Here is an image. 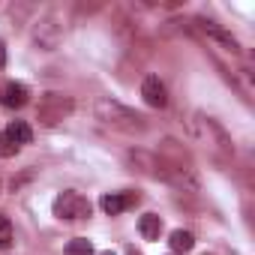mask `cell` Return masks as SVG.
I'll use <instances>...</instances> for the list:
<instances>
[{"instance_id":"19","label":"cell","mask_w":255,"mask_h":255,"mask_svg":"<svg viewBox=\"0 0 255 255\" xmlns=\"http://www.w3.org/2000/svg\"><path fill=\"white\" fill-rule=\"evenodd\" d=\"M102 255H114V252H102Z\"/></svg>"},{"instance_id":"20","label":"cell","mask_w":255,"mask_h":255,"mask_svg":"<svg viewBox=\"0 0 255 255\" xmlns=\"http://www.w3.org/2000/svg\"><path fill=\"white\" fill-rule=\"evenodd\" d=\"M204 255H210V252H204Z\"/></svg>"},{"instance_id":"15","label":"cell","mask_w":255,"mask_h":255,"mask_svg":"<svg viewBox=\"0 0 255 255\" xmlns=\"http://www.w3.org/2000/svg\"><path fill=\"white\" fill-rule=\"evenodd\" d=\"M0 246H3V249L12 246V222L6 216H0Z\"/></svg>"},{"instance_id":"13","label":"cell","mask_w":255,"mask_h":255,"mask_svg":"<svg viewBox=\"0 0 255 255\" xmlns=\"http://www.w3.org/2000/svg\"><path fill=\"white\" fill-rule=\"evenodd\" d=\"M168 243H171V249H174V252H189V249L195 246V237H192L189 231H183V228H177V231H171V237H168Z\"/></svg>"},{"instance_id":"9","label":"cell","mask_w":255,"mask_h":255,"mask_svg":"<svg viewBox=\"0 0 255 255\" xmlns=\"http://www.w3.org/2000/svg\"><path fill=\"white\" fill-rule=\"evenodd\" d=\"M27 99H30V90L24 84H18V81H9L3 87V93H0L3 108H21V105H27Z\"/></svg>"},{"instance_id":"17","label":"cell","mask_w":255,"mask_h":255,"mask_svg":"<svg viewBox=\"0 0 255 255\" xmlns=\"http://www.w3.org/2000/svg\"><path fill=\"white\" fill-rule=\"evenodd\" d=\"M6 66V45H3V39H0V69Z\"/></svg>"},{"instance_id":"3","label":"cell","mask_w":255,"mask_h":255,"mask_svg":"<svg viewBox=\"0 0 255 255\" xmlns=\"http://www.w3.org/2000/svg\"><path fill=\"white\" fill-rule=\"evenodd\" d=\"M90 201L84 198V195H78V192H72V189H66V192H60L57 195V201H54V216H60V219H87L90 216Z\"/></svg>"},{"instance_id":"10","label":"cell","mask_w":255,"mask_h":255,"mask_svg":"<svg viewBox=\"0 0 255 255\" xmlns=\"http://www.w3.org/2000/svg\"><path fill=\"white\" fill-rule=\"evenodd\" d=\"M129 162H132L138 171H144V174H150V177H159V156H153V153H147V150H132V153H129Z\"/></svg>"},{"instance_id":"18","label":"cell","mask_w":255,"mask_h":255,"mask_svg":"<svg viewBox=\"0 0 255 255\" xmlns=\"http://www.w3.org/2000/svg\"><path fill=\"white\" fill-rule=\"evenodd\" d=\"M126 255H141V252H138L135 246H126Z\"/></svg>"},{"instance_id":"14","label":"cell","mask_w":255,"mask_h":255,"mask_svg":"<svg viewBox=\"0 0 255 255\" xmlns=\"http://www.w3.org/2000/svg\"><path fill=\"white\" fill-rule=\"evenodd\" d=\"M66 255H93V243L84 237H75L66 243Z\"/></svg>"},{"instance_id":"12","label":"cell","mask_w":255,"mask_h":255,"mask_svg":"<svg viewBox=\"0 0 255 255\" xmlns=\"http://www.w3.org/2000/svg\"><path fill=\"white\" fill-rule=\"evenodd\" d=\"M138 231H141L147 240H156V237L162 234V219H159L156 213H144V216L138 219Z\"/></svg>"},{"instance_id":"11","label":"cell","mask_w":255,"mask_h":255,"mask_svg":"<svg viewBox=\"0 0 255 255\" xmlns=\"http://www.w3.org/2000/svg\"><path fill=\"white\" fill-rule=\"evenodd\" d=\"M15 147H21V144H30V138H33V129L24 123V120H12L9 126H6V132H3Z\"/></svg>"},{"instance_id":"7","label":"cell","mask_w":255,"mask_h":255,"mask_svg":"<svg viewBox=\"0 0 255 255\" xmlns=\"http://www.w3.org/2000/svg\"><path fill=\"white\" fill-rule=\"evenodd\" d=\"M195 24H198V27H201V30H204L210 39H216L222 48H228V51H234V54L240 51V42H237V39H234V36H231L225 27H219V24H213V21H204V18H198Z\"/></svg>"},{"instance_id":"16","label":"cell","mask_w":255,"mask_h":255,"mask_svg":"<svg viewBox=\"0 0 255 255\" xmlns=\"http://www.w3.org/2000/svg\"><path fill=\"white\" fill-rule=\"evenodd\" d=\"M12 153H18V147H15L6 135H0V156H12Z\"/></svg>"},{"instance_id":"8","label":"cell","mask_w":255,"mask_h":255,"mask_svg":"<svg viewBox=\"0 0 255 255\" xmlns=\"http://www.w3.org/2000/svg\"><path fill=\"white\" fill-rule=\"evenodd\" d=\"M135 201H138V195H132V192H129V195H123V192H108V195L99 198V207H102L108 216H117V213H123L126 207H132Z\"/></svg>"},{"instance_id":"5","label":"cell","mask_w":255,"mask_h":255,"mask_svg":"<svg viewBox=\"0 0 255 255\" xmlns=\"http://www.w3.org/2000/svg\"><path fill=\"white\" fill-rule=\"evenodd\" d=\"M195 126H198V132L207 138V144H213V147H216L219 153H225V156H234V141H231V135L222 129V126H219L213 117H204V114H198Z\"/></svg>"},{"instance_id":"1","label":"cell","mask_w":255,"mask_h":255,"mask_svg":"<svg viewBox=\"0 0 255 255\" xmlns=\"http://www.w3.org/2000/svg\"><path fill=\"white\" fill-rule=\"evenodd\" d=\"M96 120H102L105 126H111V129H120V132H144L147 129V120L132 111V108H126L108 96L96 99Z\"/></svg>"},{"instance_id":"4","label":"cell","mask_w":255,"mask_h":255,"mask_svg":"<svg viewBox=\"0 0 255 255\" xmlns=\"http://www.w3.org/2000/svg\"><path fill=\"white\" fill-rule=\"evenodd\" d=\"M63 24L54 18V15H42L36 24H33V42L42 48V51H54L60 42H63Z\"/></svg>"},{"instance_id":"2","label":"cell","mask_w":255,"mask_h":255,"mask_svg":"<svg viewBox=\"0 0 255 255\" xmlns=\"http://www.w3.org/2000/svg\"><path fill=\"white\" fill-rule=\"evenodd\" d=\"M72 108H75L72 96H63V93H45V96L39 99L36 120H39V123H45V126H54V123L66 120V117L72 114Z\"/></svg>"},{"instance_id":"6","label":"cell","mask_w":255,"mask_h":255,"mask_svg":"<svg viewBox=\"0 0 255 255\" xmlns=\"http://www.w3.org/2000/svg\"><path fill=\"white\" fill-rule=\"evenodd\" d=\"M141 96H144V102L153 105V108H165V105H168V90H165V84H162L156 75H147V78L141 81Z\"/></svg>"}]
</instances>
